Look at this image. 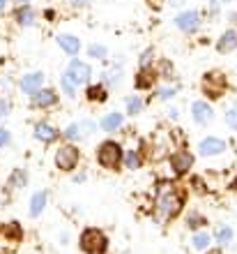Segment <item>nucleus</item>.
<instances>
[{
  "instance_id": "44",
  "label": "nucleus",
  "mask_w": 237,
  "mask_h": 254,
  "mask_svg": "<svg viewBox=\"0 0 237 254\" xmlns=\"http://www.w3.org/2000/svg\"><path fill=\"white\" fill-rule=\"evenodd\" d=\"M231 188H233V190H235V192H237V174H235V178H233V183H231Z\"/></svg>"
},
{
  "instance_id": "10",
  "label": "nucleus",
  "mask_w": 237,
  "mask_h": 254,
  "mask_svg": "<svg viewBox=\"0 0 237 254\" xmlns=\"http://www.w3.org/2000/svg\"><path fill=\"white\" fill-rule=\"evenodd\" d=\"M200 14L193 12V9H187V12H180L178 16H175V26L182 30L185 35H193L200 28Z\"/></svg>"
},
{
  "instance_id": "40",
  "label": "nucleus",
  "mask_w": 237,
  "mask_h": 254,
  "mask_svg": "<svg viewBox=\"0 0 237 254\" xmlns=\"http://www.w3.org/2000/svg\"><path fill=\"white\" fill-rule=\"evenodd\" d=\"M7 111H9V102L0 100V116H7Z\"/></svg>"
},
{
  "instance_id": "41",
  "label": "nucleus",
  "mask_w": 237,
  "mask_h": 254,
  "mask_svg": "<svg viewBox=\"0 0 237 254\" xmlns=\"http://www.w3.org/2000/svg\"><path fill=\"white\" fill-rule=\"evenodd\" d=\"M228 2H233V0H210L212 7H221V5H228Z\"/></svg>"
},
{
  "instance_id": "19",
  "label": "nucleus",
  "mask_w": 237,
  "mask_h": 254,
  "mask_svg": "<svg viewBox=\"0 0 237 254\" xmlns=\"http://www.w3.org/2000/svg\"><path fill=\"white\" fill-rule=\"evenodd\" d=\"M101 129L104 132H115V129H120V127L125 125V116L118 114V111H111V114H106L104 118H101Z\"/></svg>"
},
{
  "instance_id": "32",
  "label": "nucleus",
  "mask_w": 237,
  "mask_h": 254,
  "mask_svg": "<svg viewBox=\"0 0 237 254\" xmlns=\"http://www.w3.org/2000/svg\"><path fill=\"white\" fill-rule=\"evenodd\" d=\"M16 245H19V243H14L12 238H7V236L0 231V254H12L14 250H16Z\"/></svg>"
},
{
  "instance_id": "22",
  "label": "nucleus",
  "mask_w": 237,
  "mask_h": 254,
  "mask_svg": "<svg viewBox=\"0 0 237 254\" xmlns=\"http://www.w3.org/2000/svg\"><path fill=\"white\" fill-rule=\"evenodd\" d=\"M157 76L164 81H175V67H173V63L168 61V58H159L157 61Z\"/></svg>"
},
{
  "instance_id": "26",
  "label": "nucleus",
  "mask_w": 237,
  "mask_h": 254,
  "mask_svg": "<svg viewBox=\"0 0 237 254\" xmlns=\"http://www.w3.org/2000/svg\"><path fill=\"white\" fill-rule=\"evenodd\" d=\"M205 224H207V217H205V215H200L198 210H191V213L187 215V227L193 229V231H198V229H203Z\"/></svg>"
},
{
  "instance_id": "7",
  "label": "nucleus",
  "mask_w": 237,
  "mask_h": 254,
  "mask_svg": "<svg viewBox=\"0 0 237 254\" xmlns=\"http://www.w3.org/2000/svg\"><path fill=\"white\" fill-rule=\"evenodd\" d=\"M58 102H60V95L53 88H40L37 93L30 95V107L37 109V111H47V109L55 107Z\"/></svg>"
},
{
  "instance_id": "1",
  "label": "nucleus",
  "mask_w": 237,
  "mask_h": 254,
  "mask_svg": "<svg viewBox=\"0 0 237 254\" xmlns=\"http://www.w3.org/2000/svg\"><path fill=\"white\" fill-rule=\"evenodd\" d=\"M187 203V192L173 181H159L157 192H154V206H152V217L157 224H168L175 217H180L182 208Z\"/></svg>"
},
{
  "instance_id": "14",
  "label": "nucleus",
  "mask_w": 237,
  "mask_h": 254,
  "mask_svg": "<svg viewBox=\"0 0 237 254\" xmlns=\"http://www.w3.org/2000/svg\"><path fill=\"white\" fill-rule=\"evenodd\" d=\"M33 134H35V139L42 141V143H53V141H58V136H60V132L51 123H37Z\"/></svg>"
},
{
  "instance_id": "23",
  "label": "nucleus",
  "mask_w": 237,
  "mask_h": 254,
  "mask_svg": "<svg viewBox=\"0 0 237 254\" xmlns=\"http://www.w3.org/2000/svg\"><path fill=\"white\" fill-rule=\"evenodd\" d=\"M28 185V174L26 169H14L12 174H9V178H7V188L9 190H21Z\"/></svg>"
},
{
  "instance_id": "48",
  "label": "nucleus",
  "mask_w": 237,
  "mask_h": 254,
  "mask_svg": "<svg viewBox=\"0 0 237 254\" xmlns=\"http://www.w3.org/2000/svg\"><path fill=\"white\" fill-rule=\"evenodd\" d=\"M173 2H182V0H173Z\"/></svg>"
},
{
  "instance_id": "30",
  "label": "nucleus",
  "mask_w": 237,
  "mask_h": 254,
  "mask_svg": "<svg viewBox=\"0 0 237 254\" xmlns=\"http://www.w3.org/2000/svg\"><path fill=\"white\" fill-rule=\"evenodd\" d=\"M62 136H65L67 141H72V143H74V141H79V139H83V132H81V125H79V123H72V125L67 127L65 132H62Z\"/></svg>"
},
{
  "instance_id": "13",
  "label": "nucleus",
  "mask_w": 237,
  "mask_h": 254,
  "mask_svg": "<svg viewBox=\"0 0 237 254\" xmlns=\"http://www.w3.org/2000/svg\"><path fill=\"white\" fill-rule=\"evenodd\" d=\"M217 51L219 54H235L237 51V28H231L226 30L221 37L217 40Z\"/></svg>"
},
{
  "instance_id": "35",
  "label": "nucleus",
  "mask_w": 237,
  "mask_h": 254,
  "mask_svg": "<svg viewBox=\"0 0 237 254\" xmlns=\"http://www.w3.org/2000/svg\"><path fill=\"white\" fill-rule=\"evenodd\" d=\"M226 125H228L231 129H235V132H237V107L228 109V114H226Z\"/></svg>"
},
{
  "instance_id": "42",
  "label": "nucleus",
  "mask_w": 237,
  "mask_h": 254,
  "mask_svg": "<svg viewBox=\"0 0 237 254\" xmlns=\"http://www.w3.org/2000/svg\"><path fill=\"white\" fill-rule=\"evenodd\" d=\"M69 5L72 7H83V5H88V0H69Z\"/></svg>"
},
{
  "instance_id": "15",
  "label": "nucleus",
  "mask_w": 237,
  "mask_h": 254,
  "mask_svg": "<svg viewBox=\"0 0 237 254\" xmlns=\"http://www.w3.org/2000/svg\"><path fill=\"white\" fill-rule=\"evenodd\" d=\"M21 90L26 95H33V93H37L40 88H44V74L42 72H30V74H26L23 79H21Z\"/></svg>"
},
{
  "instance_id": "29",
  "label": "nucleus",
  "mask_w": 237,
  "mask_h": 254,
  "mask_svg": "<svg viewBox=\"0 0 237 254\" xmlns=\"http://www.w3.org/2000/svg\"><path fill=\"white\" fill-rule=\"evenodd\" d=\"M88 58H95V61H106V58H108V49L101 47V44H90V47H88Z\"/></svg>"
},
{
  "instance_id": "6",
  "label": "nucleus",
  "mask_w": 237,
  "mask_h": 254,
  "mask_svg": "<svg viewBox=\"0 0 237 254\" xmlns=\"http://www.w3.org/2000/svg\"><path fill=\"white\" fill-rule=\"evenodd\" d=\"M168 164H171L173 174L178 176V178H182V176H187L191 169H193L196 157H193V153H189L187 148H178V150H173V153L168 155Z\"/></svg>"
},
{
  "instance_id": "2",
  "label": "nucleus",
  "mask_w": 237,
  "mask_h": 254,
  "mask_svg": "<svg viewBox=\"0 0 237 254\" xmlns=\"http://www.w3.org/2000/svg\"><path fill=\"white\" fill-rule=\"evenodd\" d=\"M228 90V76H226L221 69H210V72L203 74L200 79V93L205 95L207 102H217L221 100Z\"/></svg>"
},
{
  "instance_id": "24",
  "label": "nucleus",
  "mask_w": 237,
  "mask_h": 254,
  "mask_svg": "<svg viewBox=\"0 0 237 254\" xmlns=\"http://www.w3.org/2000/svg\"><path fill=\"white\" fill-rule=\"evenodd\" d=\"M0 231L7 238H12L14 243H21V238H23V229H21L19 222H5V224H0Z\"/></svg>"
},
{
  "instance_id": "20",
  "label": "nucleus",
  "mask_w": 237,
  "mask_h": 254,
  "mask_svg": "<svg viewBox=\"0 0 237 254\" xmlns=\"http://www.w3.org/2000/svg\"><path fill=\"white\" fill-rule=\"evenodd\" d=\"M47 192L44 190H37V192L30 196V217H40L44 213V208H47Z\"/></svg>"
},
{
  "instance_id": "8",
  "label": "nucleus",
  "mask_w": 237,
  "mask_h": 254,
  "mask_svg": "<svg viewBox=\"0 0 237 254\" xmlns=\"http://www.w3.org/2000/svg\"><path fill=\"white\" fill-rule=\"evenodd\" d=\"M65 74L69 76V81H74L76 86H81V83H88V81H90V76H93V67L88 65V63L79 61V58H74V61L69 63V67L65 69Z\"/></svg>"
},
{
  "instance_id": "21",
  "label": "nucleus",
  "mask_w": 237,
  "mask_h": 254,
  "mask_svg": "<svg viewBox=\"0 0 237 254\" xmlns=\"http://www.w3.org/2000/svg\"><path fill=\"white\" fill-rule=\"evenodd\" d=\"M145 157L141 155V150H125L122 155V167L129 169V171H136V169H143Z\"/></svg>"
},
{
  "instance_id": "47",
  "label": "nucleus",
  "mask_w": 237,
  "mask_h": 254,
  "mask_svg": "<svg viewBox=\"0 0 237 254\" xmlns=\"http://www.w3.org/2000/svg\"><path fill=\"white\" fill-rule=\"evenodd\" d=\"M207 254H221V252H219V250H210V252H207Z\"/></svg>"
},
{
  "instance_id": "34",
  "label": "nucleus",
  "mask_w": 237,
  "mask_h": 254,
  "mask_svg": "<svg viewBox=\"0 0 237 254\" xmlns=\"http://www.w3.org/2000/svg\"><path fill=\"white\" fill-rule=\"evenodd\" d=\"M191 190H193V192H198V194H205V192H207V185H205L203 178L193 176V178H191Z\"/></svg>"
},
{
  "instance_id": "46",
  "label": "nucleus",
  "mask_w": 237,
  "mask_h": 254,
  "mask_svg": "<svg viewBox=\"0 0 237 254\" xmlns=\"http://www.w3.org/2000/svg\"><path fill=\"white\" fill-rule=\"evenodd\" d=\"M14 2H19V5H26V2H30V0H14Z\"/></svg>"
},
{
  "instance_id": "9",
  "label": "nucleus",
  "mask_w": 237,
  "mask_h": 254,
  "mask_svg": "<svg viewBox=\"0 0 237 254\" xmlns=\"http://www.w3.org/2000/svg\"><path fill=\"white\" fill-rule=\"evenodd\" d=\"M191 118L200 127L210 125V123L214 121V109H212V104L207 100H196L191 104Z\"/></svg>"
},
{
  "instance_id": "3",
  "label": "nucleus",
  "mask_w": 237,
  "mask_h": 254,
  "mask_svg": "<svg viewBox=\"0 0 237 254\" xmlns=\"http://www.w3.org/2000/svg\"><path fill=\"white\" fill-rule=\"evenodd\" d=\"M122 146H120L118 141H101L97 146V162L101 169H108V171H120L122 169Z\"/></svg>"
},
{
  "instance_id": "4",
  "label": "nucleus",
  "mask_w": 237,
  "mask_h": 254,
  "mask_svg": "<svg viewBox=\"0 0 237 254\" xmlns=\"http://www.w3.org/2000/svg\"><path fill=\"white\" fill-rule=\"evenodd\" d=\"M79 245L86 254H106L108 252V238L101 229L97 227H88L81 231Z\"/></svg>"
},
{
  "instance_id": "39",
  "label": "nucleus",
  "mask_w": 237,
  "mask_h": 254,
  "mask_svg": "<svg viewBox=\"0 0 237 254\" xmlns=\"http://www.w3.org/2000/svg\"><path fill=\"white\" fill-rule=\"evenodd\" d=\"M120 81V69H113L111 74H108V79H106V83H118Z\"/></svg>"
},
{
  "instance_id": "33",
  "label": "nucleus",
  "mask_w": 237,
  "mask_h": 254,
  "mask_svg": "<svg viewBox=\"0 0 237 254\" xmlns=\"http://www.w3.org/2000/svg\"><path fill=\"white\" fill-rule=\"evenodd\" d=\"M175 95H178V88L171 86V88H161V90L157 93V97H159L161 102H168V100H173Z\"/></svg>"
},
{
  "instance_id": "25",
  "label": "nucleus",
  "mask_w": 237,
  "mask_h": 254,
  "mask_svg": "<svg viewBox=\"0 0 237 254\" xmlns=\"http://www.w3.org/2000/svg\"><path fill=\"white\" fill-rule=\"evenodd\" d=\"M125 107H127V114L129 116H139V114H143L145 102H143V97H139V95H129L125 100Z\"/></svg>"
},
{
  "instance_id": "11",
  "label": "nucleus",
  "mask_w": 237,
  "mask_h": 254,
  "mask_svg": "<svg viewBox=\"0 0 237 254\" xmlns=\"http://www.w3.org/2000/svg\"><path fill=\"white\" fill-rule=\"evenodd\" d=\"M224 153H226V141L219 139V136H205L198 143V155L200 157H217V155Z\"/></svg>"
},
{
  "instance_id": "12",
  "label": "nucleus",
  "mask_w": 237,
  "mask_h": 254,
  "mask_svg": "<svg viewBox=\"0 0 237 254\" xmlns=\"http://www.w3.org/2000/svg\"><path fill=\"white\" fill-rule=\"evenodd\" d=\"M157 81L159 76L154 67H141L136 72V76H134V86H136V90H152Z\"/></svg>"
},
{
  "instance_id": "18",
  "label": "nucleus",
  "mask_w": 237,
  "mask_h": 254,
  "mask_svg": "<svg viewBox=\"0 0 237 254\" xmlns=\"http://www.w3.org/2000/svg\"><path fill=\"white\" fill-rule=\"evenodd\" d=\"M86 100L93 102V104H101V102L108 100V88L106 83H90L86 88Z\"/></svg>"
},
{
  "instance_id": "36",
  "label": "nucleus",
  "mask_w": 237,
  "mask_h": 254,
  "mask_svg": "<svg viewBox=\"0 0 237 254\" xmlns=\"http://www.w3.org/2000/svg\"><path fill=\"white\" fill-rule=\"evenodd\" d=\"M79 125H81V132H83V136H90V134L97 129V123H95V121H81Z\"/></svg>"
},
{
  "instance_id": "16",
  "label": "nucleus",
  "mask_w": 237,
  "mask_h": 254,
  "mask_svg": "<svg viewBox=\"0 0 237 254\" xmlns=\"http://www.w3.org/2000/svg\"><path fill=\"white\" fill-rule=\"evenodd\" d=\"M35 16H37V14H35V9L28 5V2H26V5H19V7H16V9L12 12V19L16 21L21 28L33 26V23H35Z\"/></svg>"
},
{
  "instance_id": "17",
  "label": "nucleus",
  "mask_w": 237,
  "mask_h": 254,
  "mask_svg": "<svg viewBox=\"0 0 237 254\" xmlns=\"http://www.w3.org/2000/svg\"><path fill=\"white\" fill-rule=\"evenodd\" d=\"M58 47L65 51L67 56H79V51H81V40L76 37V35H67V33H62V35H58Z\"/></svg>"
},
{
  "instance_id": "43",
  "label": "nucleus",
  "mask_w": 237,
  "mask_h": 254,
  "mask_svg": "<svg viewBox=\"0 0 237 254\" xmlns=\"http://www.w3.org/2000/svg\"><path fill=\"white\" fill-rule=\"evenodd\" d=\"M44 16H47L48 21H53L55 19V9H44Z\"/></svg>"
},
{
  "instance_id": "27",
  "label": "nucleus",
  "mask_w": 237,
  "mask_h": 254,
  "mask_svg": "<svg viewBox=\"0 0 237 254\" xmlns=\"http://www.w3.org/2000/svg\"><path fill=\"white\" fill-rule=\"evenodd\" d=\"M210 234H205V231H196L193 234V238H191V245H193V250H198V252H203V250L210 248Z\"/></svg>"
},
{
  "instance_id": "28",
  "label": "nucleus",
  "mask_w": 237,
  "mask_h": 254,
  "mask_svg": "<svg viewBox=\"0 0 237 254\" xmlns=\"http://www.w3.org/2000/svg\"><path fill=\"white\" fill-rule=\"evenodd\" d=\"M233 229L228 227V224H221V227L217 229V231H214V241L219 243V245H228V243L233 241Z\"/></svg>"
},
{
  "instance_id": "5",
  "label": "nucleus",
  "mask_w": 237,
  "mask_h": 254,
  "mask_svg": "<svg viewBox=\"0 0 237 254\" xmlns=\"http://www.w3.org/2000/svg\"><path fill=\"white\" fill-rule=\"evenodd\" d=\"M53 162H55V169H58V171L72 174V171H76L81 164V150L74 146L72 141H67V143H62V146L55 150Z\"/></svg>"
},
{
  "instance_id": "45",
  "label": "nucleus",
  "mask_w": 237,
  "mask_h": 254,
  "mask_svg": "<svg viewBox=\"0 0 237 254\" xmlns=\"http://www.w3.org/2000/svg\"><path fill=\"white\" fill-rule=\"evenodd\" d=\"M5 5H7V0H0V12L5 9Z\"/></svg>"
},
{
  "instance_id": "38",
  "label": "nucleus",
  "mask_w": 237,
  "mask_h": 254,
  "mask_svg": "<svg viewBox=\"0 0 237 254\" xmlns=\"http://www.w3.org/2000/svg\"><path fill=\"white\" fill-rule=\"evenodd\" d=\"M9 141H12V134H9V129H5V127H0V148L9 146Z\"/></svg>"
},
{
  "instance_id": "37",
  "label": "nucleus",
  "mask_w": 237,
  "mask_h": 254,
  "mask_svg": "<svg viewBox=\"0 0 237 254\" xmlns=\"http://www.w3.org/2000/svg\"><path fill=\"white\" fill-rule=\"evenodd\" d=\"M152 61H154V49H147L143 56H141V67H152Z\"/></svg>"
},
{
  "instance_id": "31",
  "label": "nucleus",
  "mask_w": 237,
  "mask_h": 254,
  "mask_svg": "<svg viewBox=\"0 0 237 254\" xmlns=\"http://www.w3.org/2000/svg\"><path fill=\"white\" fill-rule=\"evenodd\" d=\"M60 88H62V93H65L67 97H76V83H74V81H69V76H67V74H62V76H60Z\"/></svg>"
}]
</instances>
